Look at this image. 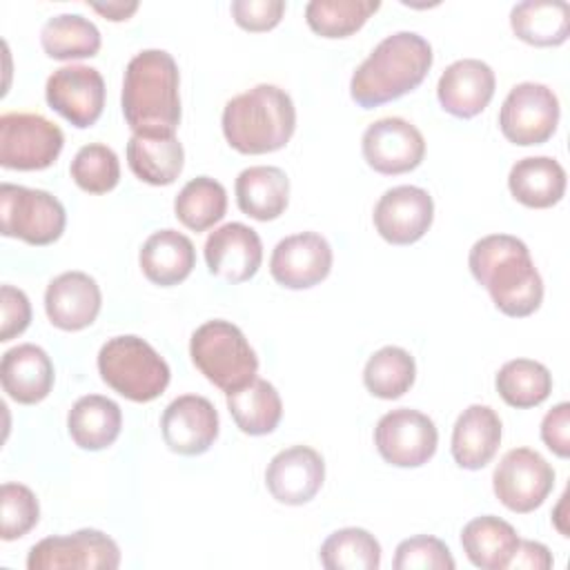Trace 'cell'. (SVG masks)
<instances>
[{"instance_id": "obj_1", "label": "cell", "mask_w": 570, "mask_h": 570, "mask_svg": "<svg viewBox=\"0 0 570 570\" xmlns=\"http://www.w3.org/2000/svg\"><path fill=\"white\" fill-rule=\"evenodd\" d=\"M468 265L505 316L523 318L539 309L543 281L521 238L510 234L483 236L472 245Z\"/></svg>"}, {"instance_id": "obj_2", "label": "cell", "mask_w": 570, "mask_h": 570, "mask_svg": "<svg viewBox=\"0 0 570 570\" xmlns=\"http://www.w3.org/2000/svg\"><path fill=\"white\" fill-rule=\"evenodd\" d=\"M180 76L171 53L145 49L136 53L122 78V116L134 134L176 136L180 122Z\"/></svg>"}, {"instance_id": "obj_3", "label": "cell", "mask_w": 570, "mask_h": 570, "mask_svg": "<svg viewBox=\"0 0 570 570\" xmlns=\"http://www.w3.org/2000/svg\"><path fill=\"white\" fill-rule=\"evenodd\" d=\"M430 42L414 31H396L383 38L356 67L350 96L363 109H374L416 89L432 67Z\"/></svg>"}, {"instance_id": "obj_4", "label": "cell", "mask_w": 570, "mask_h": 570, "mask_svg": "<svg viewBox=\"0 0 570 570\" xmlns=\"http://www.w3.org/2000/svg\"><path fill=\"white\" fill-rule=\"evenodd\" d=\"M296 129V109L289 94L276 85L261 82L223 109V134L240 154H272L283 149Z\"/></svg>"}, {"instance_id": "obj_5", "label": "cell", "mask_w": 570, "mask_h": 570, "mask_svg": "<svg viewBox=\"0 0 570 570\" xmlns=\"http://www.w3.org/2000/svg\"><path fill=\"white\" fill-rule=\"evenodd\" d=\"M98 372L114 392L136 403L158 399L171 379L167 361L134 334L114 336L100 347Z\"/></svg>"}, {"instance_id": "obj_6", "label": "cell", "mask_w": 570, "mask_h": 570, "mask_svg": "<svg viewBox=\"0 0 570 570\" xmlns=\"http://www.w3.org/2000/svg\"><path fill=\"white\" fill-rule=\"evenodd\" d=\"M189 356L200 374L225 394L256 379L258 356L240 327L214 318L196 327L189 341Z\"/></svg>"}, {"instance_id": "obj_7", "label": "cell", "mask_w": 570, "mask_h": 570, "mask_svg": "<svg viewBox=\"0 0 570 570\" xmlns=\"http://www.w3.org/2000/svg\"><path fill=\"white\" fill-rule=\"evenodd\" d=\"M65 223V207L53 194L11 183L0 185V229L4 236L29 245H51L62 236Z\"/></svg>"}, {"instance_id": "obj_8", "label": "cell", "mask_w": 570, "mask_h": 570, "mask_svg": "<svg viewBox=\"0 0 570 570\" xmlns=\"http://www.w3.org/2000/svg\"><path fill=\"white\" fill-rule=\"evenodd\" d=\"M62 145V129L40 114L9 111L0 116V165L4 169H47L60 156Z\"/></svg>"}, {"instance_id": "obj_9", "label": "cell", "mask_w": 570, "mask_h": 570, "mask_svg": "<svg viewBox=\"0 0 570 570\" xmlns=\"http://www.w3.org/2000/svg\"><path fill=\"white\" fill-rule=\"evenodd\" d=\"M559 114V98L548 85L519 82L501 105L499 127L512 145H543L557 131Z\"/></svg>"}, {"instance_id": "obj_10", "label": "cell", "mask_w": 570, "mask_h": 570, "mask_svg": "<svg viewBox=\"0 0 570 570\" xmlns=\"http://www.w3.org/2000/svg\"><path fill=\"white\" fill-rule=\"evenodd\" d=\"M118 566V543L94 528L47 537L27 554L29 570H116Z\"/></svg>"}, {"instance_id": "obj_11", "label": "cell", "mask_w": 570, "mask_h": 570, "mask_svg": "<svg viewBox=\"0 0 570 570\" xmlns=\"http://www.w3.org/2000/svg\"><path fill=\"white\" fill-rule=\"evenodd\" d=\"M552 465L530 448H514L505 452L492 474V490L497 499L519 514L537 510L552 492Z\"/></svg>"}, {"instance_id": "obj_12", "label": "cell", "mask_w": 570, "mask_h": 570, "mask_svg": "<svg viewBox=\"0 0 570 570\" xmlns=\"http://www.w3.org/2000/svg\"><path fill=\"white\" fill-rule=\"evenodd\" d=\"M439 443L434 421L410 407L383 414L374 428V445L383 461L396 468H419L428 463Z\"/></svg>"}, {"instance_id": "obj_13", "label": "cell", "mask_w": 570, "mask_h": 570, "mask_svg": "<svg viewBox=\"0 0 570 570\" xmlns=\"http://www.w3.org/2000/svg\"><path fill=\"white\" fill-rule=\"evenodd\" d=\"M361 149L365 163L385 176H399L416 169L425 156L423 134L399 116H387L372 122L363 138Z\"/></svg>"}, {"instance_id": "obj_14", "label": "cell", "mask_w": 570, "mask_h": 570, "mask_svg": "<svg viewBox=\"0 0 570 570\" xmlns=\"http://www.w3.org/2000/svg\"><path fill=\"white\" fill-rule=\"evenodd\" d=\"M45 98L49 107L73 127L87 129L102 114L105 80L94 67L67 65L47 78Z\"/></svg>"}, {"instance_id": "obj_15", "label": "cell", "mask_w": 570, "mask_h": 570, "mask_svg": "<svg viewBox=\"0 0 570 570\" xmlns=\"http://www.w3.org/2000/svg\"><path fill=\"white\" fill-rule=\"evenodd\" d=\"M434 220L432 196L416 185L387 189L374 205V227L392 245H412L425 236Z\"/></svg>"}, {"instance_id": "obj_16", "label": "cell", "mask_w": 570, "mask_h": 570, "mask_svg": "<svg viewBox=\"0 0 570 570\" xmlns=\"http://www.w3.org/2000/svg\"><path fill=\"white\" fill-rule=\"evenodd\" d=\"M332 269V247L316 232H301L276 243L269 272L287 289H307L327 278Z\"/></svg>"}, {"instance_id": "obj_17", "label": "cell", "mask_w": 570, "mask_h": 570, "mask_svg": "<svg viewBox=\"0 0 570 570\" xmlns=\"http://www.w3.org/2000/svg\"><path fill=\"white\" fill-rule=\"evenodd\" d=\"M165 445L183 456L207 452L218 436V412L209 399L183 394L174 399L160 419Z\"/></svg>"}, {"instance_id": "obj_18", "label": "cell", "mask_w": 570, "mask_h": 570, "mask_svg": "<svg viewBox=\"0 0 570 570\" xmlns=\"http://www.w3.org/2000/svg\"><path fill=\"white\" fill-rule=\"evenodd\" d=\"M323 481V456L309 445H292L281 450L265 470V485L269 494L285 505H303L312 501Z\"/></svg>"}, {"instance_id": "obj_19", "label": "cell", "mask_w": 570, "mask_h": 570, "mask_svg": "<svg viewBox=\"0 0 570 570\" xmlns=\"http://www.w3.org/2000/svg\"><path fill=\"white\" fill-rule=\"evenodd\" d=\"M205 261L214 276L227 283L249 281L263 261V243L245 223H225L205 240Z\"/></svg>"}, {"instance_id": "obj_20", "label": "cell", "mask_w": 570, "mask_h": 570, "mask_svg": "<svg viewBox=\"0 0 570 570\" xmlns=\"http://www.w3.org/2000/svg\"><path fill=\"white\" fill-rule=\"evenodd\" d=\"M102 305V294L94 276L85 272H62L45 292V312L58 330L78 332L89 327Z\"/></svg>"}, {"instance_id": "obj_21", "label": "cell", "mask_w": 570, "mask_h": 570, "mask_svg": "<svg viewBox=\"0 0 570 570\" xmlns=\"http://www.w3.org/2000/svg\"><path fill=\"white\" fill-rule=\"evenodd\" d=\"M494 87L497 78L488 62L463 58L441 73L436 96L448 114L456 118H474L490 105Z\"/></svg>"}, {"instance_id": "obj_22", "label": "cell", "mask_w": 570, "mask_h": 570, "mask_svg": "<svg viewBox=\"0 0 570 570\" xmlns=\"http://www.w3.org/2000/svg\"><path fill=\"white\" fill-rule=\"evenodd\" d=\"M0 381L13 401L33 405L47 399L53 387V363L42 347L22 343L2 354Z\"/></svg>"}, {"instance_id": "obj_23", "label": "cell", "mask_w": 570, "mask_h": 570, "mask_svg": "<svg viewBox=\"0 0 570 570\" xmlns=\"http://www.w3.org/2000/svg\"><path fill=\"white\" fill-rule=\"evenodd\" d=\"M501 445V419L490 405L465 407L452 428V456L459 468H485Z\"/></svg>"}, {"instance_id": "obj_24", "label": "cell", "mask_w": 570, "mask_h": 570, "mask_svg": "<svg viewBox=\"0 0 570 570\" xmlns=\"http://www.w3.org/2000/svg\"><path fill=\"white\" fill-rule=\"evenodd\" d=\"M138 261L147 281L160 287H171L191 274L196 249L185 234L176 229H158L142 243Z\"/></svg>"}, {"instance_id": "obj_25", "label": "cell", "mask_w": 570, "mask_h": 570, "mask_svg": "<svg viewBox=\"0 0 570 570\" xmlns=\"http://www.w3.org/2000/svg\"><path fill=\"white\" fill-rule=\"evenodd\" d=\"M234 189L238 209L263 223L278 218L289 203V178L274 165H254L243 169Z\"/></svg>"}, {"instance_id": "obj_26", "label": "cell", "mask_w": 570, "mask_h": 570, "mask_svg": "<svg viewBox=\"0 0 570 570\" xmlns=\"http://www.w3.org/2000/svg\"><path fill=\"white\" fill-rule=\"evenodd\" d=\"M508 189L525 207H552L566 194V169L550 156L521 158L508 174Z\"/></svg>"}, {"instance_id": "obj_27", "label": "cell", "mask_w": 570, "mask_h": 570, "mask_svg": "<svg viewBox=\"0 0 570 570\" xmlns=\"http://www.w3.org/2000/svg\"><path fill=\"white\" fill-rule=\"evenodd\" d=\"M517 530L494 514L468 521L461 530V546L472 566L481 570H505L519 546Z\"/></svg>"}, {"instance_id": "obj_28", "label": "cell", "mask_w": 570, "mask_h": 570, "mask_svg": "<svg viewBox=\"0 0 570 570\" xmlns=\"http://www.w3.org/2000/svg\"><path fill=\"white\" fill-rule=\"evenodd\" d=\"M120 428H122L120 405L100 394L80 396L67 414L69 436L80 450L98 452L109 448L118 439Z\"/></svg>"}, {"instance_id": "obj_29", "label": "cell", "mask_w": 570, "mask_h": 570, "mask_svg": "<svg viewBox=\"0 0 570 570\" xmlns=\"http://www.w3.org/2000/svg\"><path fill=\"white\" fill-rule=\"evenodd\" d=\"M510 27L532 47H559L570 33V7L563 0H523L512 7Z\"/></svg>"}, {"instance_id": "obj_30", "label": "cell", "mask_w": 570, "mask_h": 570, "mask_svg": "<svg viewBox=\"0 0 570 570\" xmlns=\"http://www.w3.org/2000/svg\"><path fill=\"white\" fill-rule=\"evenodd\" d=\"M129 169L149 185H171L185 163L183 145L176 136L131 134L127 142Z\"/></svg>"}, {"instance_id": "obj_31", "label": "cell", "mask_w": 570, "mask_h": 570, "mask_svg": "<svg viewBox=\"0 0 570 570\" xmlns=\"http://www.w3.org/2000/svg\"><path fill=\"white\" fill-rule=\"evenodd\" d=\"M227 410L236 428L249 436L274 432L283 416V403L276 387L258 376L247 385L227 392Z\"/></svg>"}, {"instance_id": "obj_32", "label": "cell", "mask_w": 570, "mask_h": 570, "mask_svg": "<svg viewBox=\"0 0 570 570\" xmlns=\"http://www.w3.org/2000/svg\"><path fill=\"white\" fill-rule=\"evenodd\" d=\"M40 45L53 60H76L96 56L102 38L98 27L80 13H60L42 24Z\"/></svg>"}, {"instance_id": "obj_33", "label": "cell", "mask_w": 570, "mask_h": 570, "mask_svg": "<svg viewBox=\"0 0 570 570\" xmlns=\"http://www.w3.org/2000/svg\"><path fill=\"white\" fill-rule=\"evenodd\" d=\"M499 396L519 410L541 405L552 392L550 370L532 358H512L497 372Z\"/></svg>"}, {"instance_id": "obj_34", "label": "cell", "mask_w": 570, "mask_h": 570, "mask_svg": "<svg viewBox=\"0 0 570 570\" xmlns=\"http://www.w3.org/2000/svg\"><path fill=\"white\" fill-rule=\"evenodd\" d=\"M174 212L187 229L205 232L225 216L227 191L218 180L209 176H196L178 191Z\"/></svg>"}, {"instance_id": "obj_35", "label": "cell", "mask_w": 570, "mask_h": 570, "mask_svg": "<svg viewBox=\"0 0 570 570\" xmlns=\"http://www.w3.org/2000/svg\"><path fill=\"white\" fill-rule=\"evenodd\" d=\"M416 379V363L407 350L385 345L376 350L363 370V383L370 394L392 401L403 396Z\"/></svg>"}, {"instance_id": "obj_36", "label": "cell", "mask_w": 570, "mask_h": 570, "mask_svg": "<svg viewBox=\"0 0 570 570\" xmlns=\"http://www.w3.org/2000/svg\"><path fill=\"white\" fill-rule=\"evenodd\" d=\"M318 557L327 570H376L381 543L363 528H341L323 541Z\"/></svg>"}, {"instance_id": "obj_37", "label": "cell", "mask_w": 570, "mask_h": 570, "mask_svg": "<svg viewBox=\"0 0 570 570\" xmlns=\"http://www.w3.org/2000/svg\"><path fill=\"white\" fill-rule=\"evenodd\" d=\"M379 0H312L305 7L309 29L323 38H347L379 11Z\"/></svg>"}, {"instance_id": "obj_38", "label": "cell", "mask_w": 570, "mask_h": 570, "mask_svg": "<svg viewBox=\"0 0 570 570\" xmlns=\"http://www.w3.org/2000/svg\"><path fill=\"white\" fill-rule=\"evenodd\" d=\"M69 171L82 191L107 194L120 180V160L111 147L91 142L76 151Z\"/></svg>"}, {"instance_id": "obj_39", "label": "cell", "mask_w": 570, "mask_h": 570, "mask_svg": "<svg viewBox=\"0 0 570 570\" xmlns=\"http://www.w3.org/2000/svg\"><path fill=\"white\" fill-rule=\"evenodd\" d=\"M40 519L36 494L22 483H2L0 488V537L13 541L24 537Z\"/></svg>"}, {"instance_id": "obj_40", "label": "cell", "mask_w": 570, "mask_h": 570, "mask_svg": "<svg viewBox=\"0 0 570 570\" xmlns=\"http://www.w3.org/2000/svg\"><path fill=\"white\" fill-rule=\"evenodd\" d=\"M392 566L394 570H452L456 563L441 539L416 534L396 546Z\"/></svg>"}, {"instance_id": "obj_41", "label": "cell", "mask_w": 570, "mask_h": 570, "mask_svg": "<svg viewBox=\"0 0 570 570\" xmlns=\"http://www.w3.org/2000/svg\"><path fill=\"white\" fill-rule=\"evenodd\" d=\"M232 16L238 27L245 31H269L274 29L283 13H285V2L283 0H234L232 2Z\"/></svg>"}, {"instance_id": "obj_42", "label": "cell", "mask_w": 570, "mask_h": 570, "mask_svg": "<svg viewBox=\"0 0 570 570\" xmlns=\"http://www.w3.org/2000/svg\"><path fill=\"white\" fill-rule=\"evenodd\" d=\"M0 307H2V327L0 341L7 343L20 336L31 323V303L27 294L13 285L0 287Z\"/></svg>"}, {"instance_id": "obj_43", "label": "cell", "mask_w": 570, "mask_h": 570, "mask_svg": "<svg viewBox=\"0 0 570 570\" xmlns=\"http://www.w3.org/2000/svg\"><path fill=\"white\" fill-rule=\"evenodd\" d=\"M541 441L557 456H570V403H557L541 421Z\"/></svg>"}, {"instance_id": "obj_44", "label": "cell", "mask_w": 570, "mask_h": 570, "mask_svg": "<svg viewBox=\"0 0 570 570\" xmlns=\"http://www.w3.org/2000/svg\"><path fill=\"white\" fill-rule=\"evenodd\" d=\"M508 568H523V570H548L552 568L550 550L539 541H519L517 552Z\"/></svg>"}, {"instance_id": "obj_45", "label": "cell", "mask_w": 570, "mask_h": 570, "mask_svg": "<svg viewBox=\"0 0 570 570\" xmlns=\"http://www.w3.org/2000/svg\"><path fill=\"white\" fill-rule=\"evenodd\" d=\"M96 13H100V16H105L107 20H114V22H120V20H127L136 9H138V2H122V0H114V2H105V4H100V2H91L89 4Z\"/></svg>"}]
</instances>
